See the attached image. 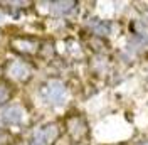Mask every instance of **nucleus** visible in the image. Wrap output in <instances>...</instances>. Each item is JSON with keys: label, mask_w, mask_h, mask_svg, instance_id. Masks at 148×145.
<instances>
[{"label": "nucleus", "mask_w": 148, "mask_h": 145, "mask_svg": "<svg viewBox=\"0 0 148 145\" xmlns=\"http://www.w3.org/2000/svg\"><path fill=\"white\" fill-rule=\"evenodd\" d=\"M44 95H46L49 103H52V105H62L66 100V86L61 81L52 79V81H49L46 84Z\"/></svg>", "instance_id": "obj_1"}, {"label": "nucleus", "mask_w": 148, "mask_h": 145, "mask_svg": "<svg viewBox=\"0 0 148 145\" xmlns=\"http://www.w3.org/2000/svg\"><path fill=\"white\" fill-rule=\"evenodd\" d=\"M59 137V128L56 123H49L42 127L32 138V145H51Z\"/></svg>", "instance_id": "obj_2"}, {"label": "nucleus", "mask_w": 148, "mask_h": 145, "mask_svg": "<svg viewBox=\"0 0 148 145\" xmlns=\"http://www.w3.org/2000/svg\"><path fill=\"white\" fill-rule=\"evenodd\" d=\"M67 130L74 140H79L88 133V125L81 117H73L67 120Z\"/></svg>", "instance_id": "obj_3"}, {"label": "nucleus", "mask_w": 148, "mask_h": 145, "mask_svg": "<svg viewBox=\"0 0 148 145\" xmlns=\"http://www.w3.org/2000/svg\"><path fill=\"white\" fill-rule=\"evenodd\" d=\"M9 72H10V76L15 78V79H27L30 76V68L27 64L20 63V61H14L9 66Z\"/></svg>", "instance_id": "obj_4"}, {"label": "nucleus", "mask_w": 148, "mask_h": 145, "mask_svg": "<svg viewBox=\"0 0 148 145\" xmlns=\"http://www.w3.org/2000/svg\"><path fill=\"white\" fill-rule=\"evenodd\" d=\"M22 117H24V111L17 105H14V106H10V108H7L3 111V120L7 123H18L22 120Z\"/></svg>", "instance_id": "obj_5"}, {"label": "nucleus", "mask_w": 148, "mask_h": 145, "mask_svg": "<svg viewBox=\"0 0 148 145\" xmlns=\"http://www.w3.org/2000/svg\"><path fill=\"white\" fill-rule=\"evenodd\" d=\"M74 7H76V2H54V3H51V10L54 14H59V15L73 12Z\"/></svg>", "instance_id": "obj_6"}, {"label": "nucleus", "mask_w": 148, "mask_h": 145, "mask_svg": "<svg viewBox=\"0 0 148 145\" xmlns=\"http://www.w3.org/2000/svg\"><path fill=\"white\" fill-rule=\"evenodd\" d=\"M92 30H94V34H98V36H108L111 32V24L106 22V20H98V22L92 24Z\"/></svg>", "instance_id": "obj_7"}, {"label": "nucleus", "mask_w": 148, "mask_h": 145, "mask_svg": "<svg viewBox=\"0 0 148 145\" xmlns=\"http://www.w3.org/2000/svg\"><path fill=\"white\" fill-rule=\"evenodd\" d=\"M14 46H15L17 51H22V52H34L36 51V44L30 42V41H24V39L14 41Z\"/></svg>", "instance_id": "obj_8"}, {"label": "nucleus", "mask_w": 148, "mask_h": 145, "mask_svg": "<svg viewBox=\"0 0 148 145\" xmlns=\"http://www.w3.org/2000/svg\"><path fill=\"white\" fill-rule=\"evenodd\" d=\"M133 29H135V32H136V36H138L140 39L148 41V26L147 24H143L141 20H136V22L133 24Z\"/></svg>", "instance_id": "obj_9"}, {"label": "nucleus", "mask_w": 148, "mask_h": 145, "mask_svg": "<svg viewBox=\"0 0 148 145\" xmlns=\"http://www.w3.org/2000/svg\"><path fill=\"white\" fill-rule=\"evenodd\" d=\"M10 98V88L7 84H2L0 83V106L5 103V101H9Z\"/></svg>", "instance_id": "obj_10"}, {"label": "nucleus", "mask_w": 148, "mask_h": 145, "mask_svg": "<svg viewBox=\"0 0 148 145\" xmlns=\"http://www.w3.org/2000/svg\"><path fill=\"white\" fill-rule=\"evenodd\" d=\"M140 145H148V142H141V144H140Z\"/></svg>", "instance_id": "obj_11"}]
</instances>
